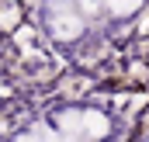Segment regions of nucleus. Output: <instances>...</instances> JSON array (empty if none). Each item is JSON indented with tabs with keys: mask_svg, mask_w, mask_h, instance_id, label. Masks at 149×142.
I'll return each instance as SVG.
<instances>
[{
	"mask_svg": "<svg viewBox=\"0 0 149 142\" xmlns=\"http://www.w3.org/2000/svg\"><path fill=\"white\" fill-rule=\"evenodd\" d=\"M142 0H104V10L114 17H125V14H135Z\"/></svg>",
	"mask_w": 149,
	"mask_h": 142,
	"instance_id": "f257e3e1",
	"label": "nucleus"
}]
</instances>
